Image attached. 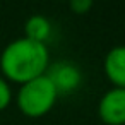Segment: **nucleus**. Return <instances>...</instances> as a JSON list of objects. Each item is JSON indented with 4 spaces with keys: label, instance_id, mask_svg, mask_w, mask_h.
Instances as JSON below:
<instances>
[{
    "label": "nucleus",
    "instance_id": "f257e3e1",
    "mask_svg": "<svg viewBox=\"0 0 125 125\" xmlns=\"http://www.w3.org/2000/svg\"><path fill=\"white\" fill-rule=\"evenodd\" d=\"M50 53L45 43L21 36L7 43L0 55V69L5 79L14 82H28L46 72Z\"/></svg>",
    "mask_w": 125,
    "mask_h": 125
},
{
    "label": "nucleus",
    "instance_id": "f03ea898",
    "mask_svg": "<svg viewBox=\"0 0 125 125\" xmlns=\"http://www.w3.org/2000/svg\"><path fill=\"white\" fill-rule=\"evenodd\" d=\"M58 98V91L46 74H41L24 84L17 91V106L28 116H41L52 110Z\"/></svg>",
    "mask_w": 125,
    "mask_h": 125
},
{
    "label": "nucleus",
    "instance_id": "6e6552de",
    "mask_svg": "<svg viewBox=\"0 0 125 125\" xmlns=\"http://www.w3.org/2000/svg\"><path fill=\"white\" fill-rule=\"evenodd\" d=\"M70 9L77 14H84L86 10H89L93 7V0H70Z\"/></svg>",
    "mask_w": 125,
    "mask_h": 125
},
{
    "label": "nucleus",
    "instance_id": "423d86ee",
    "mask_svg": "<svg viewBox=\"0 0 125 125\" xmlns=\"http://www.w3.org/2000/svg\"><path fill=\"white\" fill-rule=\"evenodd\" d=\"M24 33H26L24 34L26 38H31L34 41H40V43H45L46 45V40L52 34V22L43 14H34V16H31L26 21Z\"/></svg>",
    "mask_w": 125,
    "mask_h": 125
},
{
    "label": "nucleus",
    "instance_id": "39448f33",
    "mask_svg": "<svg viewBox=\"0 0 125 125\" xmlns=\"http://www.w3.org/2000/svg\"><path fill=\"white\" fill-rule=\"evenodd\" d=\"M104 72L115 86L125 87V45L110 48L104 57Z\"/></svg>",
    "mask_w": 125,
    "mask_h": 125
},
{
    "label": "nucleus",
    "instance_id": "7ed1b4c3",
    "mask_svg": "<svg viewBox=\"0 0 125 125\" xmlns=\"http://www.w3.org/2000/svg\"><path fill=\"white\" fill-rule=\"evenodd\" d=\"M98 113L103 122L110 125H123L125 123V87L113 86L108 89L98 104Z\"/></svg>",
    "mask_w": 125,
    "mask_h": 125
},
{
    "label": "nucleus",
    "instance_id": "20e7f679",
    "mask_svg": "<svg viewBox=\"0 0 125 125\" xmlns=\"http://www.w3.org/2000/svg\"><path fill=\"white\" fill-rule=\"evenodd\" d=\"M45 74L50 77V81L57 87L58 94H67V93L74 91L82 79L79 67L74 65L72 62H65V60L57 62L53 65H48Z\"/></svg>",
    "mask_w": 125,
    "mask_h": 125
},
{
    "label": "nucleus",
    "instance_id": "0eeeda50",
    "mask_svg": "<svg viewBox=\"0 0 125 125\" xmlns=\"http://www.w3.org/2000/svg\"><path fill=\"white\" fill-rule=\"evenodd\" d=\"M10 99H12V89H10V84L7 82L5 77L0 75V111L5 110V108L9 106Z\"/></svg>",
    "mask_w": 125,
    "mask_h": 125
}]
</instances>
